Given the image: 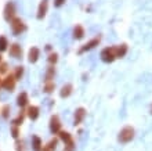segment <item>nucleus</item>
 <instances>
[{"label":"nucleus","instance_id":"nucleus-28","mask_svg":"<svg viewBox=\"0 0 152 151\" xmlns=\"http://www.w3.org/2000/svg\"><path fill=\"white\" fill-rule=\"evenodd\" d=\"M7 69H8L7 63H1V64H0V74H6V72H7Z\"/></svg>","mask_w":152,"mask_h":151},{"label":"nucleus","instance_id":"nucleus-1","mask_svg":"<svg viewBox=\"0 0 152 151\" xmlns=\"http://www.w3.org/2000/svg\"><path fill=\"white\" fill-rule=\"evenodd\" d=\"M134 135H136V132H134V127L132 126H124L122 130L119 132V135H118V140H119L120 143H130L133 139H134Z\"/></svg>","mask_w":152,"mask_h":151},{"label":"nucleus","instance_id":"nucleus-23","mask_svg":"<svg viewBox=\"0 0 152 151\" xmlns=\"http://www.w3.org/2000/svg\"><path fill=\"white\" fill-rule=\"evenodd\" d=\"M24 118H25V112L21 111L20 114H18V116H17L15 119L12 121V125H14V126H18V127H20L21 125H22V122H24Z\"/></svg>","mask_w":152,"mask_h":151},{"label":"nucleus","instance_id":"nucleus-12","mask_svg":"<svg viewBox=\"0 0 152 151\" xmlns=\"http://www.w3.org/2000/svg\"><path fill=\"white\" fill-rule=\"evenodd\" d=\"M39 114H40V110H39V107H36V105H29L28 110H26V115H28L32 121H36L37 118H39Z\"/></svg>","mask_w":152,"mask_h":151},{"label":"nucleus","instance_id":"nucleus-9","mask_svg":"<svg viewBox=\"0 0 152 151\" xmlns=\"http://www.w3.org/2000/svg\"><path fill=\"white\" fill-rule=\"evenodd\" d=\"M47 10H48V0H42L39 7H37V14H36L37 20H43L46 14H47Z\"/></svg>","mask_w":152,"mask_h":151},{"label":"nucleus","instance_id":"nucleus-26","mask_svg":"<svg viewBox=\"0 0 152 151\" xmlns=\"http://www.w3.org/2000/svg\"><path fill=\"white\" fill-rule=\"evenodd\" d=\"M57 61H58V54H57V53H51V54L48 56V64H50V65H54Z\"/></svg>","mask_w":152,"mask_h":151},{"label":"nucleus","instance_id":"nucleus-14","mask_svg":"<svg viewBox=\"0 0 152 151\" xmlns=\"http://www.w3.org/2000/svg\"><path fill=\"white\" fill-rule=\"evenodd\" d=\"M28 103H29V97L25 91H22L21 94H18V97H17V104H18V107L24 108L28 105Z\"/></svg>","mask_w":152,"mask_h":151},{"label":"nucleus","instance_id":"nucleus-27","mask_svg":"<svg viewBox=\"0 0 152 151\" xmlns=\"http://www.w3.org/2000/svg\"><path fill=\"white\" fill-rule=\"evenodd\" d=\"M11 135H12V137H14V139H18V136H20V127L12 125V126H11Z\"/></svg>","mask_w":152,"mask_h":151},{"label":"nucleus","instance_id":"nucleus-19","mask_svg":"<svg viewBox=\"0 0 152 151\" xmlns=\"http://www.w3.org/2000/svg\"><path fill=\"white\" fill-rule=\"evenodd\" d=\"M126 53H127V44H119V46H116V54H118V58H122V57L126 56Z\"/></svg>","mask_w":152,"mask_h":151},{"label":"nucleus","instance_id":"nucleus-20","mask_svg":"<svg viewBox=\"0 0 152 151\" xmlns=\"http://www.w3.org/2000/svg\"><path fill=\"white\" fill-rule=\"evenodd\" d=\"M57 143H58V140L57 139H51L46 146H43V151H56Z\"/></svg>","mask_w":152,"mask_h":151},{"label":"nucleus","instance_id":"nucleus-11","mask_svg":"<svg viewBox=\"0 0 152 151\" xmlns=\"http://www.w3.org/2000/svg\"><path fill=\"white\" fill-rule=\"evenodd\" d=\"M10 56L14 58H21L22 57V47L18 43H12L10 46Z\"/></svg>","mask_w":152,"mask_h":151},{"label":"nucleus","instance_id":"nucleus-32","mask_svg":"<svg viewBox=\"0 0 152 151\" xmlns=\"http://www.w3.org/2000/svg\"><path fill=\"white\" fill-rule=\"evenodd\" d=\"M1 63H3V61H1V54H0V64H1Z\"/></svg>","mask_w":152,"mask_h":151},{"label":"nucleus","instance_id":"nucleus-29","mask_svg":"<svg viewBox=\"0 0 152 151\" xmlns=\"http://www.w3.org/2000/svg\"><path fill=\"white\" fill-rule=\"evenodd\" d=\"M17 151H24V141H17Z\"/></svg>","mask_w":152,"mask_h":151},{"label":"nucleus","instance_id":"nucleus-22","mask_svg":"<svg viewBox=\"0 0 152 151\" xmlns=\"http://www.w3.org/2000/svg\"><path fill=\"white\" fill-rule=\"evenodd\" d=\"M12 75H14L15 80L22 79V76H24V67H22V65H18V67H15V72H14Z\"/></svg>","mask_w":152,"mask_h":151},{"label":"nucleus","instance_id":"nucleus-15","mask_svg":"<svg viewBox=\"0 0 152 151\" xmlns=\"http://www.w3.org/2000/svg\"><path fill=\"white\" fill-rule=\"evenodd\" d=\"M32 148L33 151H43V143L39 136H32Z\"/></svg>","mask_w":152,"mask_h":151},{"label":"nucleus","instance_id":"nucleus-17","mask_svg":"<svg viewBox=\"0 0 152 151\" xmlns=\"http://www.w3.org/2000/svg\"><path fill=\"white\" fill-rule=\"evenodd\" d=\"M54 76H56V68H54V65H50L47 68L46 75H44V82H53Z\"/></svg>","mask_w":152,"mask_h":151},{"label":"nucleus","instance_id":"nucleus-10","mask_svg":"<svg viewBox=\"0 0 152 151\" xmlns=\"http://www.w3.org/2000/svg\"><path fill=\"white\" fill-rule=\"evenodd\" d=\"M39 57H40V50L37 47H31L29 49V52H28V61L31 64H35L37 60H39Z\"/></svg>","mask_w":152,"mask_h":151},{"label":"nucleus","instance_id":"nucleus-24","mask_svg":"<svg viewBox=\"0 0 152 151\" xmlns=\"http://www.w3.org/2000/svg\"><path fill=\"white\" fill-rule=\"evenodd\" d=\"M8 47V40L6 36H0V53L6 52Z\"/></svg>","mask_w":152,"mask_h":151},{"label":"nucleus","instance_id":"nucleus-8","mask_svg":"<svg viewBox=\"0 0 152 151\" xmlns=\"http://www.w3.org/2000/svg\"><path fill=\"white\" fill-rule=\"evenodd\" d=\"M86 110H84L83 107H79L77 110L75 111V116H73V125L75 126H77V125H80V123L84 121V118H86Z\"/></svg>","mask_w":152,"mask_h":151},{"label":"nucleus","instance_id":"nucleus-3","mask_svg":"<svg viewBox=\"0 0 152 151\" xmlns=\"http://www.w3.org/2000/svg\"><path fill=\"white\" fill-rule=\"evenodd\" d=\"M118 58V54H116V46H109V47H105L102 52H101V60L104 63H113V61Z\"/></svg>","mask_w":152,"mask_h":151},{"label":"nucleus","instance_id":"nucleus-31","mask_svg":"<svg viewBox=\"0 0 152 151\" xmlns=\"http://www.w3.org/2000/svg\"><path fill=\"white\" fill-rule=\"evenodd\" d=\"M1 82H3V79H1V78H0V88H1Z\"/></svg>","mask_w":152,"mask_h":151},{"label":"nucleus","instance_id":"nucleus-6","mask_svg":"<svg viewBox=\"0 0 152 151\" xmlns=\"http://www.w3.org/2000/svg\"><path fill=\"white\" fill-rule=\"evenodd\" d=\"M15 78H14V75H7L6 78L3 79V82H1V88H4L6 90L8 91H12L14 89H15Z\"/></svg>","mask_w":152,"mask_h":151},{"label":"nucleus","instance_id":"nucleus-5","mask_svg":"<svg viewBox=\"0 0 152 151\" xmlns=\"http://www.w3.org/2000/svg\"><path fill=\"white\" fill-rule=\"evenodd\" d=\"M3 15H4V20L8 21V22H10L12 18H15V4L12 3V1H8V3L4 6Z\"/></svg>","mask_w":152,"mask_h":151},{"label":"nucleus","instance_id":"nucleus-13","mask_svg":"<svg viewBox=\"0 0 152 151\" xmlns=\"http://www.w3.org/2000/svg\"><path fill=\"white\" fill-rule=\"evenodd\" d=\"M73 91V86L71 83H65L62 88H61L60 90V96L62 97V99H66V97H69V96L72 94Z\"/></svg>","mask_w":152,"mask_h":151},{"label":"nucleus","instance_id":"nucleus-30","mask_svg":"<svg viewBox=\"0 0 152 151\" xmlns=\"http://www.w3.org/2000/svg\"><path fill=\"white\" fill-rule=\"evenodd\" d=\"M64 3H65V0H54V6L56 7H61Z\"/></svg>","mask_w":152,"mask_h":151},{"label":"nucleus","instance_id":"nucleus-16","mask_svg":"<svg viewBox=\"0 0 152 151\" xmlns=\"http://www.w3.org/2000/svg\"><path fill=\"white\" fill-rule=\"evenodd\" d=\"M83 36H84V28L82 25L77 24L75 28H73V39L80 40V39H83Z\"/></svg>","mask_w":152,"mask_h":151},{"label":"nucleus","instance_id":"nucleus-21","mask_svg":"<svg viewBox=\"0 0 152 151\" xmlns=\"http://www.w3.org/2000/svg\"><path fill=\"white\" fill-rule=\"evenodd\" d=\"M54 89H56V83H54V82H44V86H43V91H44V93L50 94V93H53V91H54Z\"/></svg>","mask_w":152,"mask_h":151},{"label":"nucleus","instance_id":"nucleus-7","mask_svg":"<svg viewBox=\"0 0 152 151\" xmlns=\"http://www.w3.org/2000/svg\"><path fill=\"white\" fill-rule=\"evenodd\" d=\"M50 132L53 135H57L61 132V121L58 118V115H53L50 118Z\"/></svg>","mask_w":152,"mask_h":151},{"label":"nucleus","instance_id":"nucleus-33","mask_svg":"<svg viewBox=\"0 0 152 151\" xmlns=\"http://www.w3.org/2000/svg\"><path fill=\"white\" fill-rule=\"evenodd\" d=\"M151 114H152V105H151Z\"/></svg>","mask_w":152,"mask_h":151},{"label":"nucleus","instance_id":"nucleus-18","mask_svg":"<svg viewBox=\"0 0 152 151\" xmlns=\"http://www.w3.org/2000/svg\"><path fill=\"white\" fill-rule=\"evenodd\" d=\"M58 136H60V139L64 141L65 144H68V143H71V141H73V139H72V135L69 133V132H64V130H61L60 133H58Z\"/></svg>","mask_w":152,"mask_h":151},{"label":"nucleus","instance_id":"nucleus-4","mask_svg":"<svg viewBox=\"0 0 152 151\" xmlns=\"http://www.w3.org/2000/svg\"><path fill=\"white\" fill-rule=\"evenodd\" d=\"M100 42H101V36H96V38H93L91 40H88L87 43H84L83 46L79 49L77 53H79V54H83V53H86V52H90V50H93L96 46H98Z\"/></svg>","mask_w":152,"mask_h":151},{"label":"nucleus","instance_id":"nucleus-25","mask_svg":"<svg viewBox=\"0 0 152 151\" xmlns=\"http://www.w3.org/2000/svg\"><path fill=\"white\" fill-rule=\"evenodd\" d=\"M10 111H11V108H10V105H8V104H6V105H4V107L1 108V116L7 119L8 116H10Z\"/></svg>","mask_w":152,"mask_h":151},{"label":"nucleus","instance_id":"nucleus-2","mask_svg":"<svg viewBox=\"0 0 152 151\" xmlns=\"http://www.w3.org/2000/svg\"><path fill=\"white\" fill-rule=\"evenodd\" d=\"M10 27H11V31L15 36L21 35V33H24L26 31V24L21 18H18V17H15V18H12L10 21Z\"/></svg>","mask_w":152,"mask_h":151}]
</instances>
